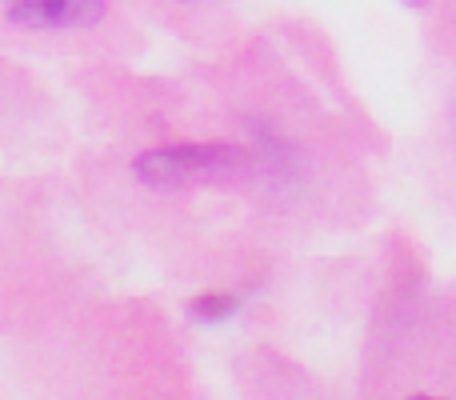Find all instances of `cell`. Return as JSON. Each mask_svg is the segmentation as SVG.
<instances>
[{
    "label": "cell",
    "mask_w": 456,
    "mask_h": 400,
    "mask_svg": "<svg viewBox=\"0 0 456 400\" xmlns=\"http://www.w3.org/2000/svg\"><path fill=\"white\" fill-rule=\"evenodd\" d=\"M0 16L24 32L40 37H69L104 24L109 0H0Z\"/></svg>",
    "instance_id": "cell-2"
},
{
    "label": "cell",
    "mask_w": 456,
    "mask_h": 400,
    "mask_svg": "<svg viewBox=\"0 0 456 400\" xmlns=\"http://www.w3.org/2000/svg\"><path fill=\"white\" fill-rule=\"evenodd\" d=\"M136 176L152 189H205V184H232L256 176V152L232 141H189L152 149L136 160Z\"/></svg>",
    "instance_id": "cell-1"
}]
</instances>
